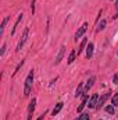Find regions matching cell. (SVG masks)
Listing matches in <instances>:
<instances>
[{"mask_svg":"<svg viewBox=\"0 0 118 120\" xmlns=\"http://www.w3.org/2000/svg\"><path fill=\"white\" fill-rule=\"evenodd\" d=\"M28 34H29V28H25L22 36H21V39H20V43H18V46H17V52H20V50L22 49V46H24V43H25V41H27V38H28Z\"/></svg>","mask_w":118,"mask_h":120,"instance_id":"6da1fadb","label":"cell"},{"mask_svg":"<svg viewBox=\"0 0 118 120\" xmlns=\"http://www.w3.org/2000/svg\"><path fill=\"white\" fill-rule=\"evenodd\" d=\"M86 30H88V22H85V24H83L79 30L76 31V34H75V41H78V39H79V38H81L85 32H86Z\"/></svg>","mask_w":118,"mask_h":120,"instance_id":"7a4b0ae2","label":"cell"},{"mask_svg":"<svg viewBox=\"0 0 118 120\" xmlns=\"http://www.w3.org/2000/svg\"><path fill=\"white\" fill-rule=\"evenodd\" d=\"M97 99H99V96H97V94H93L92 95V98L89 99V108H96L97 106Z\"/></svg>","mask_w":118,"mask_h":120,"instance_id":"3957f363","label":"cell"},{"mask_svg":"<svg viewBox=\"0 0 118 120\" xmlns=\"http://www.w3.org/2000/svg\"><path fill=\"white\" fill-rule=\"evenodd\" d=\"M35 105H36V101L35 99H32L29 103V106H28V112H29V116H28V120L32 119V112H33V109H35Z\"/></svg>","mask_w":118,"mask_h":120,"instance_id":"277c9868","label":"cell"},{"mask_svg":"<svg viewBox=\"0 0 118 120\" xmlns=\"http://www.w3.org/2000/svg\"><path fill=\"white\" fill-rule=\"evenodd\" d=\"M32 81H33V70L29 73V75L27 77V80H25V85H27V87H31V85H32Z\"/></svg>","mask_w":118,"mask_h":120,"instance_id":"5b68a950","label":"cell"},{"mask_svg":"<svg viewBox=\"0 0 118 120\" xmlns=\"http://www.w3.org/2000/svg\"><path fill=\"white\" fill-rule=\"evenodd\" d=\"M108 96H110V94H106L104 96H101V99L99 101V103H97V106H96V108H97V109H100V108H101V106L104 105V102L107 101V98H108Z\"/></svg>","mask_w":118,"mask_h":120,"instance_id":"8992f818","label":"cell"},{"mask_svg":"<svg viewBox=\"0 0 118 120\" xmlns=\"http://www.w3.org/2000/svg\"><path fill=\"white\" fill-rule=\"evenodd\" d=\"M92 55H93V43H89L88 48H86V57L90 59V57H92Z\"/></svg>","mask_w":118,"mask_h":120,"instance_id":"52a82bcc","label":"cell"},{"mask_svg":"<svg viewBox=\"0 0 118 120\" xmlns=\"http://www.w3.org/2000/svg\"><path fill=\"white\" fill-rule=\"evenodd\" d=\"M86 101H88V95H85V96H83V99H82V103L78 106V112H82V110H83V108L86 106Z\"/></svg>","mask_w":118,"mask_h":120,"instance_id":"ba28073f","label":"cell"},{"mask_svg":"<svg viewBox=\"0 0 118 120\" xmlns=\"http://www.w3.org/2000/svg\"><path fill=\"white\" fill-rule=\"evenodd\" d=\"M93 82H94V77H92L90 80L88 81V84H86V87H85V91H83V94H86L90 88H92V85H93Z\"/></svg>","mask_w":118,"mask_h":120,"instance_id":"9c48e42d","label":"cell"},{"mask_svg":"<svg viewBox=\"0 0 118 120\" xmlns=\"http://www.w3.org/2000/svg\"><path fill=\"white\" fill-rule=\"evenodd\" d=\"M62 55H64V46H61V49H60L59 56L56 57V64H59L60 61H61V59H62Z\"/></svg>","mask_w":118,"mask_h":120,"instance_id":"30bf717a","label":"cell"},{"mask_svg":"<svg viewBox=\"0 0 118 120\" xmlns=\"http://www.w3.org/2000/svg\"><path fill=\"white\" fill-rule=\"evenodd\" d=\"M62 105H64V103H61V102H60V103H57V106H56V108L53 109V115H54V116H56V115L59 113L61 109H62Z\"/></svg>","mask_w":118,"mask_h":120,"instance_id":"8fae6325","label":"cell"},{"mask_svg":"<svg viewBox=\"0 0 118 120\" xmlns=\"http://www.w3.org/2000/svg\"><path fill=\"white\" fill-rule=\"evenodd\" d=\"M22 20V14H20V17H18V20H17V22H15V25L13 27V30H11V35H14L15 34V28L18 27V24H20V21Z\"/></svg>","mask_w":118,"mask_h":120,"instance_id":"7c38bea8","label":"cell"},{"mask_svg":"<svg viewBox=\"0 0 118 120\" xmlns=\"http://www.w3.org/2000/svg\"><path fill=\"white\" fill-rule=\"evenodd\" d=\"M86 43H88V41H86V39H83V41L81 42V45H79V49H78V55H79V53H81V52H82V50L85 49V46H86Z\"/></svg>","mask_w":118,"mask_h":120,"instance_id":"4fadbf2b","label":"cell"},{"mask_svg":"<svg viewBox=\"0 0 118 120\" xmlns=\"http://www.w3.org/2000/svg\"><path fill=\"white\" fill-rule=\"evenodd\" d=\"M75 50H71V53H69V56H68V63H72L74 60H75Z\"/></svg>","mask_w":118,"mask_h":120,"instance_id":"5bb4252c","label":"cell"},{"mask_svg":"<svg viewBox=\"0 0 118 120\" xmlns=\"http://www.w3.org/2000/svg\"><path fill=\"white\" fill-rule=\"evenodd\" d=\"M106 24H107V22H106V20H103V21L97 25V31H103V30H104V27H106Z\"/></svg>","mask_w":118,"mask_h":120,"instance_id":"9a60e30c","label":"cell"},{"mask_svg":"<svg viewBox=\"0 0 118 120\" xmlns=\"http://www.w3.org/2000/svg\"><path fill=\"white\" fill-rule=\"evenodd\" d=\"M111 102H113V105H114V106L118 105V92H115V95L113 96V101H111Z\"/></svg>","mask_w":118,"mask_h":120,"instance_id":"2e32d148","label":"cell"},{"mask_svg":"<svg viewBox=\"0 0 118 120\" xmlns=\"http://www.w3.org/2000/svg\"><path fill=\"white\" fill-rule=\"evenodd\" d=\"M7 21H8V17H6V18L3 20V22H1V27H0V31H1V32H3V30H4V27H6Z\"/></svg>","mask_w":118,"mask_h":120,"instance_id":"e0dca14e","label":"cell"},{"mask_svg":"<svg viewBox=\"0 0 118 120\" xmlns=\"http://www.w3.org/2000/svg\"><path fill=\"white\" fill-rule=\"evenodd\" d=\"M106 112L110 113V115H113V113H114V106H107V108H106Z\"/></svg>","mask_w":118,"mask_h":120,"instance_id":"ac0fdd59","label":"cell"},{"mask_svg":"<svg viewBox=\"0 0 118 120\" xmlns=\"http://www.w3.org/2000/svg\"><path fill=\"white\" fill-rule=\"evenodd\" d=\"M79 120H89V113H83V115H81Z\"/></svg>","mask_w":118,"mask_h":120,"instance_id":"d6986e66","label":"cell"},{"mask_svg":"<svg viewBox=\"0 0 118 120\" xmlns=\"http://www.w3.org/2000/svg\"><path fill=\"white\" fill-rule=\"evenodd\" d=\"M32 13H35V0L32 1Z\"/></svg>","mask_w":118,"mask_h":120,"instance_id":"ffe728a7","label":"cell"},{"mask_svg":"<svg viewBox=\"0 0 118 120\" xmlns=\"http://www.w3.org/2000/svg\"><path fill=\"white\" fill-rule=\"evenodd\" d=\"M4 50H6V45H3V48H1V52H0V55H3V53H4Z\"/></svg>","mask_w":118,"mask_h":120,"instance_id":"44dd1931","label":"cell"},{"mask_svg":"<svg viewBox=\"0 0 118 120\" xmlns=\"http://www.w3.org/2000/svg\"><path fill=\"white\" fill-rule=\"evenodd\" d=\"M114 82H115V84H118V74L114 77Z\"/></svg>","mask_w":118,"mask_h":120,"instance_id":"7402d4cb","label":"cell"},{"mask_svg":"<svg viewBox=\"0 0 118 120\" xmlns=\"http://www.w3.org/2000/svg\"><path fill=\"white\" fill-rule=\"evenodd\" d=\"M115 6H117V8H118V0H117V3H115Z\"/></svg>","mask_w":118,"mask_h":120,"instance_id":"603a6c76","label":"cell"}]
</instances>
